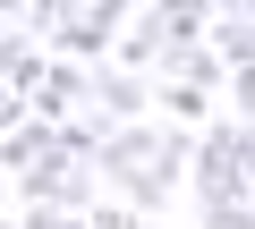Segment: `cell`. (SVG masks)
<instances>
[{"label":"cell","instance_id":"obj_3","mask_svg":"<svg viewBox=\"0 0 255 229\" xmlns=\"http://www.w3.org/2000/svg\"><path fill=\"white\" fill-rule=\"evenodd\" d=\"M119 26H136V9L128 0H85V9H68V26H60V60H102L111 43H119Z\"/></svg>","mask_w":255,"mask_h":229},{"label":"cell","instance_id":"obj_5","mask_svg":"<svg viewBox=\"0 0 255 229\" xmlns=\"http://www.w3.org/2000/svg\"><path fill=\"white\" fill-rule=\"evenodd\" d=\"M153 110H162L170 128H196V136L213 128V93H196V85H162V102H153Z\"/></svg>","mask_w":255,"mask_h":229},{"label":"cell","instance_id":"obj_1","mask_svg":"<svg viewBox=\"0 0 255 229\" xmlns=\"http://www.w3.org/2000/svg\"><path fill=\"white\" fill-rule=\"evenodd\" d=\"M136 212H162V195L196 170V136L187 128H162V119H145V128H111V145H102V161H94Z\"/></svg>","mask_w":255,"mask_h":229},{"label":"cell","instance_id":"obj_6","mask_svg":"<svg viewBox=\"0 0 255 229\" xmlns=\"http://www.w3.org/2000/svg\"><path fill=\"white\" fill-rule=\"evenodd\" d=\"M204 229H255V204H230V212H204Z\"/></svg>","mask_w":255,"mask_h":229},{"label":"cell","instance_id":"obj_2","mask_svg":"<svg viewBox=\"0 0 255 229\" xmlns=\"http://www.w3.org/2000/svg\"><path fill=\"white\" fill-rule=\"evenodd\" d=\"M196 195H204V212H230V204H255V170H247V128L238 119H213L204 136H196Z\"/></svg>","mask_w":255,"mask_h":229},{"label":"cell","instance_id":"obj_4","mask_svg":"<svg viewBox=\"0 0 255 229\" xmlns=\"http://www.w3.org/2000/svg\"><path fill=\"white\" fill-rule=\"evenodd\" d=\"M153 102H162V85L136 76V68H102V76H94V119H102V128H145Z\"/></svg>","mask_w":255,"mask_h":229},{"label":"cell","instance_id":"obj_7","mask_svg":"<svg viewBox=\"0 0 255 229\" xmlns=\"http://www.w3.org/2000/svg\"><path fill=\"white\" fill-rule=\"evenodd\" d=\"M247 170H255V128H247Z\"/></svg>","mask_w":255,"mask_h":229}]
</instances>
